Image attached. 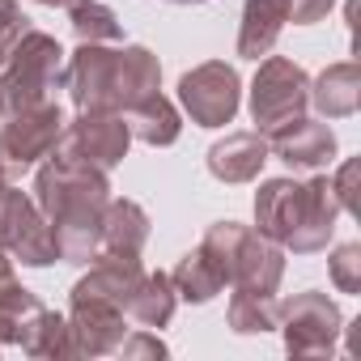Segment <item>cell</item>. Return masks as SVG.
<instances>
[{
	"instance_id": "11",
	"label": "cell",
	"mask_w": 361,
	"mask_h": 361,
	"mask_svg": "<svg viewBox=\"0 0 361 361\" xmlns=\"http://www.w3.org/2000/svg\"><path fill=\"white\" fill-rule=\"evenodd\" d=\"M64 123H68L64 119V106L51 102V98L26 106L18 115H5V123H0V161L9 166V174L35 166L43 157H51Z\"/></svg>"
},
{
	"instance_id": "23",
	"label": "cell",
	"mask_w": 361,
	"mask_h": 361,
	"mask_svg": "<svg viewBox=\"0 0 361 361\" xmlns=\"http://www.w3.org/2000/svg\"><path fill=\"white\" fill-rule=\"evenodd\" d=\"M276 314H281V302L276 293H247V289H234L230 298V327L238 336H264V331H276Z\"/></svg>"
},
{
	"instance_id": "2",
	"label": "cell",
	"mask_w": 361,
	"mask_h": 361,
	"mask_svg": "<svg viewBox=\"0 0 361 361\" xmlns=\"http://www.w3.org/2000/svg\"><path fill=\"white\" fill-rule=\"evenodd\" d=\"M77 111H128L140 98L161 90V64L149 47H106V43H81L68 56L64 81Z\"/></svg>"
},
{
	"instance_id": "28",
	"label": "cell",
	"mask_w": 361,
	"mask_h": 361,
	"mask_svg": "<svg viewBox=\"0 0 361 361\" xmlns=\"http://www.w3.org/2000/svg\"><path fill=\"white\" fill-rule=\"evenodd\" d=\"M115 353H119L123 361H132V357H166V344H161L157 336H149V331H128Z\"/></svg>"
},
{
	"instance_id": "9",
	"label": "cell",
	"mask_w": 361,
	"mask_h": 361,
	"mask_svg": "<svg viewBox=\"0 0 361 361\" xmlns=\"http://www.w3.org/2000/svg\"><path fill=\"white\" fill-rule=\"evenodd\" d=\"M276 327L285 336L289 357H331L344 331V314L327 293L310 289V293H293L289 302H281Z\"/></svg>"
},
{
	"instance_id": "5",
	"label": "cell",
	"mask_w": 361,
	"mask_h": 361,
	"mask_svg": "<svg viewBox=\"0 0 361 361\" xmlns=\"http://www.w3.org/2000/svg\"><path fill=\"white\" fill-rule=\"evenodd\" d=\"M60 81H64V47L43 30H26L0 64V119L43 102Z\"/></svg>"
},
{
	"instance_id": "15",
	"label": "cell",
	"mask_w": 361,
	"mask_h": 361,
	"mask_svg": "<svg viewBox=\"0 0 361 361\" xmlns=\"http://www.w3.org/2000/svg\"><path fill=\"white\" fill-rule=\"evenodd\" d=\"M268 161V136L264 132H230L209 149V170L221 183H251Z\"/></svg>"
},
{
	"instance_id": "12",
	"label": "cell",
	"mask_w": 361,
	"mask_h": 361,
	"mask_svg": "<svg viewBox=\"0 0 361 361\" xmlns=\"http://www.w3.org/2000/svg\"><path fill=\"white\" fill-rule=\"evenodd\" d=\"M68 336H73V353L77 357H106V353H115L119 340L128 336L123 306H115L106 298L73 293L68 298Z\"/></svg>"
},
{
	"instance_id": "16",
	"label": "cell",
	"mask_w": 361,
	"mask_h": 361,
	"mask_svg": "<svg viewBox=\"0 0 361 361\" xmlns=\"http://www.w3.org/2000/svg\"><path fill=\"white\" fill-rule=\"evenodd\" d=\"M361 102V68L353 60L327 64L314 81H310V106L323 119H348Z\"/></svg>"
},
{
	"instance_id": "30",
	"label": "cell",
	"mask_w": 361,
	"mask_h": 361,
	"mask_svg": "<svg viewBox=\"0 0 361 361\" xmlns=\"http://www.w3.org/2000/svg\"><path fill=\"white\" fill-rule=\"evenodd\" d=\"M353 178H357V161L348 157V161L336 170V178H331V192H336V200H340V213H353V209H357V196H353Z\"/></svg>"
},
{
	"instance_id": "32",
	"label": "cell",
	"mask_w": 361,
	"mask_h": 361,
	"mask_svg": "<svg viewBox=\"0 0 361 361\" xmlns=\"http://www.w3.org/2000/svg\"><path fill=\"white\" fill-rule=\"evenodd\" d=\"M39 5H47V9H68L73 0H39Z\"/></svg>"
},
{
	"instance_id": "33",
	"label": "cell",
	"mask_w": 361,
	"mask_h": 361,
	"mask_svg": "<svg viewBox=\"0 0 361 361\" xmlns=\"http://www.w3.org/2000/svg\"><path fill=\"white\" fill-rule=\"evenodd\" d=\"M166 5H209V0H166Z\"/></svg>"
},
{
	"instance_id": "31",
	"label": "cell",
	"mask_w": 361,
	"mask_h": 361,
	"mask_svg": "<svg viewBox=\"0 0 361 361\" xmlns=\"http://www.w3.org/2000/svg\"><path fill=\"white\" fill-rule=\"evenodd\" d=\"M9 183H13V178H9V166H5V161H0V192H5Z\"/></svg>"
},
{
	"instance_id": "22",
	"label": "cell",
	"mask_w": 361,
	"mask_h": 361,
	"mask_svg": "<svg viewBox=\"0 0 361 361\" xmlns=\"http://www.w3.org/2000/svg\"><path fill=\"white\" fill-rule=\"evenodd\" d=\"M174 306H178V293L170 285V272H145V281L128 302V314L140 327H166L174 319Z\"/></svg>"
},
{
	"instance_id": "3",
	"label": "cell",
	"mask_w": 361,
	"mask_h": 361,
	"mask_svg": "<svg viewBox=\"0 0 361 361\" xmlns=\"http://www.w3.org/2000/svg\"><path fill=\"white\" fill-rule=\"evenodd\" d=\"M336 217H340V200L331 192L327 174H310L306 183H298V178H268L255 192L259 234L293 255L327 251L336 234Z\"/></svg>"
},
{
	"instance_id": "25",
	"label": "cell",
	"mask_w": 361,
	"mask_h": 361,
	"mask_svg": "<svg viewBox=\"0 0 361 361\" xmlns=\"http://www.w3.org/2000/svg\"><path fill=\"white\" fill-rule=\"evenodd\" d=\"M35 306H43L18 276H9V281H0V344H13V336H18V323L35 310Z\"/></svg>"
},
{
	"instance_id": "24",
	"label": "cell",
	"mask_w": 361,
	"mask_h": 361,
	"mask_svg": "<svg viewBox=\"0 0 361 361\" xmlns=\"http://www.w3.org/2000/svg\"><path fill=\"white\" fill-rule=\"evenodd\" d=\"M68 26L81 43H119L123 26L115 18V9H106L102 0H73L68 5Z\"/></svg>"
},
{
	"instance_id": "10",
	"label": "cell",
	"mask_w": 361,
	"mask_h": 361,
	"mask_svg": "<svg viewBox=\"0 0 361 361\" xmlns=\"http://www.w3.org/2000/svg\"><path fill=\"white\" fill-rule=\"evenodd\" d=\"M0 247L9 251V259H18L26 268H47V264L60 259L51 226L39 213L35 196H26L13 183L0 192Z\"/></svg>"
},
{
	"instance_id": "8",
	"label": "cell",
	"mask_w": 361,
	"mask_h": 361,
	"mask_svg": "<svg viewBox=\"0 0 361 361\" xmlns=\"http://www.w3.org/2000/svg\"><path fill=\"white\" fill-rule=\"evenodd\" d=\"M178 102L196 128H226L243 106V77L226 60H204L178 77Z\"/></svg>"
},
{
	"instance_id": "34",
	"label": "cell",
	"mask_w": 361,
	"mask_h": 361,
	"mask_svg": "<svg viewBox=\"0 0 361 361\" xmlns=\"http://www.w3.org/2000/svg\"><path fill=\"white\" fill-rule=\"evenodd\" d=\"M5 255H9V251H5V247H0V259H5Z\"/></svg>"
},
{
	"instance_id": "1",
	"label": "cell",
	"mask_w": 361,
	"mask_h": 361,
	"mask_svg": "<svg viewBox=\"0 0 361 361\" xmlns=\"http://www.w3.org/2000/svg\"><path fill=\"white\" fill-rule=\"evenodd\" d=\"M35 204L51 226L56 251L64 264H90L98 251V234H102V209L111 200V178L106 170L81 166V161H64V157H47L35 174Z\"/></svg>"
},
{
	"instance_id": "26",
	"label": "cell",
	"mask_w": 361,
	"mask_h": 361,
	"mask_svg": "<svg viewBox=\"0 0 361 361\" xmlns=\"http://www.w3.org/2000/svg\"><path fill=\"white\" fill-rule=\"evenodd\" d=\"M340 293H361V243H340L327 259Z\"/></svg>"
},
{
	"instance_id": "35",
	"label": "cell",
	"mask_w": 361,
	"mask_h": 361,
	"mask_svg": "<svg viewBox=\"0 0 361 361\" xmlns=\"http://www.w3.org/2000/svg\"><path fill=\"white\" fill-rule=\"evenodd\" d=\"M0 353H5V344H0Z\"/></svg>"
},
{
	"instance_id": "21",
	"label": "cell",
	"mask_w": 361,
	"mask_h": 361,
	"mask_svg": "<svg viewBox=\"0 0 361 361\" xmlns=\"http://www.w3.org/2000/svg\"><path fill=\"white\" fill-rule=\"evenodd\" d=\"M170 285H174V293L183 302L204 306V302H213L226 289V272L217 268V259L204 247H196V251H188L183 259H178V268L170 272Z\"/></svg>"
},
{
	"instance_id": "19",
	"label": "cell",
	"mask_w": 361,
	"mask_h": 361,
	"mask_svg": "<svg viewBox=\"0 0 361 361\" xmlns=\"http://www.w3.org/2000/svg\"><path fill=\"white\" fill-rule=\"evenodd\" d=\"M13 344H18L26 357H39V361L77 357V353H73V336H68V319L56 314V310H47V306H35V310L18 323Z\"/></svg>"
},
{
	"instance_id": "7",
	"label": "cell",
	"mask_w": 361,
	"mask_h": 361,
	"mask_svg": "<svg viewBox=\"0 0 361 361\" xmlns=\"http://www.w3.org/2000/svg\"><path fill=\"white\" fill-rule=\"evenodd\" d=\"M310 106V77L302 64L285 60V56H268L251 81V119L255 132H276L281 123L306 115Z\"/></svg>"
},
{
	"instance_id": "18",
	"label": "cell",
	"mask_w": 361,
	"mask_h": 361,
	"mask_svg": "<svg viewBox=\"0 0 361 361\" xmlns=\"http://www.w3.org/2000/svg\"><path fill=\"white\" fill-rule=\"evenodd\" d=\"M289 22V0H247L243 5V26H238V56L259 60L276 47L281 30Z\"/></svg>"
},
{
	"instance_id": "13",
	"label": "cell",
	"mask_w": 361,
	"mask_h": 361,
	"mask_svg": "<svg viewBox=\"0 0 361 361\" xmlns=\"http://www.w3.org/2000/svg\"><path fill=\"white\" fill-rule=\"evenodd\" d=\"M268 153H276L289 170H323L336 157V132L323 119H289L276 132H268Z\"/></svg>"
},
{
	"instance_id": "27",
	"label": "cell",
	"mask_w": 361,
	"mask_h": 361,
	"mask_svg": "<svg viewBox=\"0 0 361 361\" xmlns=\"http://www.w3.org/2000/svg\"><path fill=\"white\" fill-rule=\"evenodd\" d=\"M30 30V18L22 13L18 0H0V64H5V56L18 47V39Z\"/></svg>"
},
{
	"instance_id": "17",
	"label": "cell",
	"mask_w": 361,
	"mask_h": 361,
	"mask_svg": "<svg viewBox=\"0 0 361 361\" xmlns=\"http://www.w3.org/2000/svg\"><path fill=\"white\" fill-rule=\"evenodd\" d=\"M149 243V213L128 200V196H111L102 209V234H98V251H115V255H140Z\"/></svg>"
},
{
	"instance_id": "14",
	"label": "cell",
	"mask_w": 361,
	"mask_h": 361,
	"mask_svg": "<svg viewBox=\"0 0 361 361\" xmlns=\"http://www.w3.org/2000/svg\"><path fill=\"white\" fill-rule=\"evenodd\" d=\"M145 281V268H140V255H115V251H94L90 259V272L73 285V293H90V298H106L115 306H123L128 314V302L136 293V285Z\"/></svg>"
},
{
	"instance_id": "6",
	"label": "cell",
	"mask_w": 361,
	"mask_h": 361,
	"mask_svg": "<svg viewBox=\"0 0 361 361\" xmlns=\"http://www.w3.org/2000/svg\"><path fill=\"white\" fill-rule=\"evenodd\" d=\"M128 149H132V128H128L123 111H77V119L64 123L51 153L111 174L128 157Z\"/></svg>"
},
{
	"instance_id": "20",
	"label": "cell",
	"mask_w": 361,
	"mask_h": 361,
	"mask_svg": "<svg viewBox=\"0 0 361 361\" xmlns=\"http://www.w3.org/2000/svg\"><path fill=\"white\" fill-rule=\"evenodd\" d=\"M123 119H128V128H132V140H145V145H153V149L174 145V140H178V132H183L178 106H174L161 90H157V94H149V98H140L136 106H128V111H123Z\"/></svg>"
},
{
	"instance_id": "4",
	"label": "cell",
	"mask_w": 361,
	"mask_h": 361,
	"mask_svg": "<svg viewBox=\"0 0 361 361\" xmlns=\"http://www.w3.org/2000/svg\"><path fill=\"white\" fill-rule=\"evenodd\" d=\"M200 247L217 259V268L226 272V285L247 289V293H276L281 289L285 247H276L259 230L238 226V221H217V226H209Z\"/></svg>"
},
{
	"instance_id": "29",
	"label": "cell",
	"mask_w": 361,
	"mask_h": 361,
	"mask_svg": "<svg viewBox=\"0 0 361 361\" xmlns=\"http://www.w3.org/2000/svg\"><path fill=\"white\" fill-rule=\"evenodd\" d=\"M336 0H289V22L293 26H314L331 13Z\"/></svg>"
}]
</instances>
